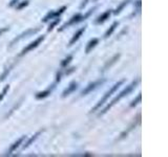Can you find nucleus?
Returning a JSON list of instances; mask_svg holds the SVG:
<instances>
[{
  "instance_id": "nucleus-1",
  "label": "nucleus",
  "mask_w": 168,
  "mask_h": 157,
  "mask_svg": "<svg viewBox=\"0 0 168 157\" xmlns=\"http://www.w3.org/2000/svg\"><path fill=\"white\" fill-rule=\"evenodd\" d=\"M138 82H139V80H136V81H134V82H132V83L130 84V85H128L127 87L125 88V89H124V90H122V91L120 92V93L118 94V95L116 96V97L113 98V100H111V102L109 103V104L107 105V106L105 107L104 109H103V111L100 113V114H104V113H106L107 111H108V109H110L111 107L113 106V105H116V104H117V103L119 102L120 100H122V98H123L124 96L128 95V94H129L130 92H131L132 90H134V88H136V86L138 85Z\"/></svg>"
},
{
  "instance_id": "nucleus-2",
  "label": "nucleus",
  "mask_w": 168,
  "mask_h": 157,
  "mask_svg": "<svg viewBox=\"0 0 168 157\" xmlns=\"http://www.w3.org/2000/svg\"><path fill=\"white\" fill-rule=\"evenodd\" d=\"M123 83H124V80H122V81H119V82H118V83H116L115 85H113L112 87H111L110 89H109L108 91H107L106 93H105V95L103 96V97L101 98V100H99L98 103H97L96 106H94V108H92V110H90V112H94V111L98 110V109L100 108L101 106H103V105H104L105 103L107 102V100H108V98L110 97L111 95H112V93H115V92L117 91L118 89H119V87H120V86H121Z\"/></svg>"
},
{
  "instance_id": "nucleus-3",
  "label": "nucleus",
  "mask_w": 168,
  "mask_h": 157,
  "mask_svg": "<svg viewBox=\"0 0 168 157\" xmlns=\"http://www.w3.org/2000/svg\"><path fill=\"white\" fill-rule=\"evenodd\" d=\"M94 10H90L89 12H88L87 14L84 15V16H82V15H80V14H77V15H75V16H73L70 19H69L68 22L64 23V24L62 25V27H60V28H59V31H62L63 29L66 28V27H68V26H70V25H74V24H76V23H79V22H81V21L85 20L87 17L90 16V14L94 12Z\"/></svg>"
},
{
  "instance_id": "nucleus-4",
  "label": "nucleus",
  "mask_w": 168,
  "mask_h": 157,
  "mask_svg": "<svg viewBox=\"0 0 168 157\" xmlns=\"http://www.w3.org/2000/svg\"><path fill=\"white\" fill-rule=\"evenodd\" d=\"M43 40H44V36H40L39 38H37V39L35 40V41L31 42V43H29L28 45L26 46V47L23 48L22 51H21V54H20V56H23V54H25L26 52H28L29 50H32V49H34V48H36L40 43H41L42 41H43Z\"/></svg>"
},
{
  "instance_id": "nucleus-5",
  "label": "nucleus",
  "mask_w": 168,
  "mask_h": 157,
  "mask_svg": "<svg viewBox=\"0 0 168 157\" xmlns=\"http://www.w3.org/2000/svg\"><path fill=\"white\" fill-rule=\"evenodd\" d=\"M104 82H105V80H99V81H96V82H94V83H90L88 86H86L85 89L82 90L81 95H82V96L86 95V94L89 93V92H90V91H92V90H94V89H96V88L98 87L99 85H101V84H103V83H104Z\"/></svg>"
},
{
  "instance_id": "nucleus-6",
  "label": "nucleus",
  "mask_w": 168,
  "mask_h": 157,
  "mask_svg": "<svg viewBox=\"0 0 168 157\" xmlns=\"http://www.w3.org/2000/svg\"><path fill=\"white\" fill-rule=\"evenodd\" d=\"M66 10V6H62V7L60 8V10H58L57 12H54V10H50V13H48L47 15H46L45 17L43 18V22H47L48 20H52V19H54V18H56V17H58L59 15H61L62 14L64 10Z\"/></svg>"
},
{
  "instance_id": "nucleus-7",
  "label": "nucleus",
  "mask_w": 168,
  "mask_h": 157,
  "mask_svg": "<svg viewBox=\"0 0 168 157\" xmlns=\"http://www.w3.org/2000/svg\"><path fill=\"white\" fill-rule=\"evenodd\" d=\"M40 31V28H35V29H28V31H25V33H21L20 36H19V37H17L16 39L14 40V41L12 42V43H10V46H13L14 45L15 43H16V42H18V41H20L21 39H23V38L24 37H28V36H31L32 33H37V31Z\"/></svg>"
},
{
  "instance_id": "nucleus-8",
  "label": "nucleus",
  "mask_w": 168,
  "mask_h": 157,
  "mask_svg": "<svg viewBox=\"0 0 168 157\" xmlns=\"http://www.w3.org/2000/svg\"><path fill=\"white\" fill-rule=\"evenodd\" d=\"M77 88H78V83H76V82H71V83L69 84V86H67L66 89H65L64 91H63L62 96H63V97H65V96L69 95V94H70L71 92L75 91V90L77 89Z\"/></svg>"
},
{
  "instance_id": "nucleus-9",
  "label": "nucleus",
  "mask_w": 168,
  "mask_h": 157,
  "mask_svg": "<svg viewBox=\"0 0 168 157\" xmlns=\"http://www.w3.org/2000/svg\"><path fill=\"white\" fill-rule=\"evenodd\" d=\"M25 138H26V136H22V137L19 138V139L17 140V141H15L14 144H13L12 146H10V150H8V154L10 155V154H12L13 152H15V151H16L17 149L19 148V146H20V144H22L23 140H24Z\"/></svg>"
},
{
  "instance_id": "nucleus-10",
  "label": "nucleus",
  "mask_w": 168,
  "mask_h": 157,
  "mask_svg": "<svg viewBox=\"0 0 168 157\" xmlns=\"http://www.w3.org/2000/svg\"><path fill=\"white\" fill-rule=\"evenodd\" d=\"M140 118H141V115L139 114V115H138V118L136 119V121H134V123H132L131 125H130V127L128 128V129L126 130V131H124L123 133L121 134V137H120V138H124L126 135H127L128 133H129L130 131H131L132 129H134V128H136V125H138V124L140 123Z\"/></svg>"
},
{
  "instance_id": "nucleus-11",
  "label": "nucleus",
  "mask_w": 168,
  "mask_h": 157,
  "mask_svg": "<svg viewBox=\"0 0 168 157\" xmlns=\"http://www.w3.org/2000/svg\"><path fill=\"white\" fill-rule=\"evenodd\" d=\"M52 89H54V87H52V88H48V89L44 90V91L38 92V93L36 94V98H38V100H41V98L47 97V96L50 95V93H52Z\"/></svg>"
},
{
  "instance_id": "nucleus-12",
  "label": "nucleus",
  "mask_w": 168,
  "mask_h": 157,
  "mask_svg": "<svg viewBox=\"0 0 168 157\" xmlns=\"http://www.w3.org/2000/svg\"><path fill=\"white\" fill-rule=\"evenodd\" d=\"M84 31H85V27H82L81 29H79V31H78L77 33H76L75 35H74V37L71 38L70 41H69V45H73V44H75L76 42H77L78 40H79V38L82 36V33H84Z\"/></svg>"
},
{
  "instance_id": "nucleus-13",
  "label": "nucleus",
  "mask_w": 168,
  "mask_h": 157,
  "mask_svg": "<svg viewBox=\"0 0 168 157\" xmlns=\"http://www.w3.org/2000/svg\"><path fill=\"white\" fill-rule=\"evenodd\" d=\"M110 14H111V12H110V10H107V12L103 13V14L101 15V16L99 17L98 19H97V20H96V22L98 23V24H100V23L105 22V21H106L107 19H109V16H110Z\"/></svg>"
},
{
  "instance_id": "nucleus-14",
  "label": "nucleus",
  "mask_w": 168,
  "mask_h": 157,
  "mask_svg": "<svg viewBox=\"0 0 168 157\" xmlns=\"http://www.w3.org/2000/svg\"><path fill=\"white\" fill-rule=\"evenodd\" d=\"M98 43H99V39H97V38H94V39H92L89 42H88L87 46H86V49H85V51L88 54V52H89L90 50H92V48H94V46H96Z\"/></svg>"
},
{
  "instance_id": "nucleus-15",
  "label": "nucleus",
  "mask_w": 168,
  "mask_h": 157,
  "mask_svg": "<svg viewBox=\"0 0 168 157\" xmlns=\"http://www.w3.org/2000/svg\"><path fill=\"white\" fill-rule=\"evenodd\" d=\"M118 25H119V22H113V23H112V25H111V26L109 27L108 31H107L106 33H105V38H108L109 36H110L111 33H112L113 31H115V29L118 27Z\"/></svg>"
},
{
  "instance_id": "nucleus-16",
  "label": "nucleus",
  "mask_w": 168,
  "mask_h": 157,
  "mask_svg": "<svg viewBox=\"0 0 168 157\" xmlns=\"http://www.w3.org/2000/svg\"><path fill=\"white\" fill-rule=\"evenodd\" d=\"M40 133H41V132H37V133H36L35 135L33 136V137H31V138H29V139H28V141H27L26 144H25L24 146L22 147V149H25V148H27V147H29V146H31V144H33V142L35 141L36 139H37V137L40 135Z\"/></svg>"
},
{
  "instance_id": "nucleus-17",
  "label": "nucleus",
  "mask_w": 168,
  "mask_h": 157,
  "mask_svg": "<svg viewBox=\"0 0 168 157\" xmlns=\"http://www.w3.org/2000/svg\"><path fill=\"white\" fill-rule=\"evenodd\" d=\"M119 58H120V54H116V56L113 57V58L110 60V62H108V63H107V64L104 66V70H106V69L108 68V67H110L112 64H115V63L117 62L118 60H119Z\"/></svg>"
},
{
  "instance_id": "nucleus-18",
  "label": "nucleus",
  "mask_w": 168,
  "mask_h": 157,
  "mask_svg": "<svg viewBox=\"0 0 168 157\" xmlns=\"http://www.w3.org/2000/svg\"><path fill=\"white\" fill-rule=\"evenodd\" d=\"M71 60H73V56H71V54H69V56H67L66 58H65L64 60L61 62V66H62V67L67 66V65H68V63L70 62Z\"/></svg>"
},
{
  "instance_id": "nucleus-19",
  "label": "nucleus",
  "mask_w": 168,
  "mask_h": 157,
  "mask_svg": "<svg viewBox=\"0 0 168 157\" xmlns=\"http://www.w3.org/2000/svg\"><path fill=\"white\" fill-rule=\"evenodd\" d=\"M8 89H10V86H8V85H6L5 87L3 88V90H2V92H1V93H0V102H1V100H3V97H4V96H5V94L8 93Z\"/></svg>"
},
{
  "instance_id": "nucleus-20",
  "label": "nucleus",
  "mask_w": 168,
  "mask_h": 157,
  "mask_svg": "<svg viewBox=\"0 0 168 157\" xmlns=\"http://www.w3.org/2000/svg\"><path fill=\"white\" fill-rule=\"evenodd\" d=\"M140 102H141V94H139V95L136 96V100H132V103H131V104H130V106H131V107L136 106V105H138Z\"/></svg>"
},
{
  "instance_id": "nucleus-21",
  "label": "nucleus",
  "mask_w": 168,
  "mask_h": 157,
  "mask_svg": "<svg viewBox=\"0 0 168 157\" xmlns=\"http://www.w3.org/2000/svg\"><path fill=\"white\" fill-rule=\"evenodd\" d=\"M128 2H129V0H126V1H124L123 3H122L121 5L119 6V8H117V10H116V12H115V14H119V13L121 12V10H122V8H123L125 5H127V3H128Z\"/></svg>"
},
{
  "instance_id": "nucleus-22",
  "label": "nucleus",
  "mask_w": 168,
  "mask_h": 157,
  "mask_svg": "<svg viewBox=\"0 0 168 157\" xmlns=\"http://www.w3.org/2000/svg\"><path fill=\"white\" fill-rule=\"evenodd\" d=\"M59 21H60V19H56V20H55L54 22L52 23V24H50V26H48L47 31H52V29L54 28V27L56 26L57 24H58V23H59Z\"/></svg>"
},
{
  "instance_id": "nucleus-23",
  "label": "nucleus",
  "mask_w": 168,
  "mask_h": 157,
  "mask_svg": "<svg viewBox=\"0 0 168 157\" xmlns=\"http://www.w3.org/2000/svg\"><path fill=\"white\" fill-rule=\"evenodd\" d=\"M27 4H28V0H25V1H22L20 4H19L18 6H17V10H21V8L25 7V6H26Z\"/></svg>"
},
{
  "instance_id": "nucleus-24",
  "label": "nucleus",
  "mask_w": 168,
  "mask_h": 157,
  "mask_svg": "<svg viewBox=\"0 0 168 157\" xmlns=\"http://www.w3.org/2000/svg\"><path fill=\"white\" fill-rule=\"evenodd\" d=\"M61 75H62V70H60L57 73V82H59L61 80Z\"/></svg>"
},
{
  "instance_id": "nucleus-25",
  "label": "nucleus",
  "mask_w": 168,
  "mask_h": 157,
  "mask_svg": "<svg viewBox=\"0 0 168 157\" xmlns=\"http://www.w3.org/2000/svg\"><path fill=\"white\" fill-rule=\"evenodd\" d=\"M6 31H8V27H4V28H1V29H0V36H1L3 33H5Z\"/></svg>"
},
{
  "instance_id": "nucleus-26",
  "label": "nucleus",
  "mask_w": 168,
  "mask_h": 157,
  "mask_svg": "<svg viewBox=\"0 0 168 157\" xmlns=\"http://www.w3.org/2000/svg\"><path fill=\"white\" fill-rule=\"evenodd\" d=\"M74 70H75V67H71V68L69 69L68 71H66V72H65V73H66V74H69V73H71V72H73Z\"/></svg>"
},
{
  "instance_id": "nucleus-27",
  "label": "nucleus",
  "mask_w": 168,
  "mask_h": 157,
  "mask_svg": "<svg viewBox=\"0 0 168 157\" xmlns=\"http://www.w3.org/2000/svg\"><path fill=\"white\" fill-rule=\"evenodd\" d=\"M15 3H18V0H12V1H10V6H13Z\"/></svg>"
}]
</instances>
